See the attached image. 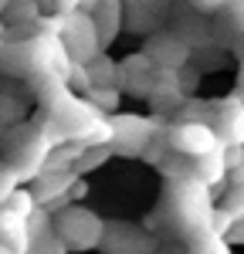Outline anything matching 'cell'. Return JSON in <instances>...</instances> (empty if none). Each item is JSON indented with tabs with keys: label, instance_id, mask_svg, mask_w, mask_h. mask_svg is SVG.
<instances>
[{
	"label": "cell",
	"instance_id": "14",
	"mask_svg": "<svg viewBox=\"0 0 244 254\" xmlns=\"http://www.w3.org/2000/svg\"><path fill=\"white\" fill-rule=\"evenodd\" d=\"M41 14H44V10H41L38 0H10L7 10H3L7 24H38Z\"/></svg>",
	"mask_w": 244,
	"mask_h": 254
},
{
	"label": "cell",
	"instance_id": "6",
	"mask_svg": "<svg viewBox=\"0 0 244 254\" xmlns=\"http://www.w3.org/2000/svg\"><path fill=\"white\" fill-rule=\"evenodd\" d=\"M102 251L105 254H156V237L142 231L136 224H105V237H102Z\"/></svg>",
	"mask_w": 244,
	"mask_h": 254
},
{
	"label": "cell",
	"instance_id": "10",
	"mask_svg": "<svg viewBox=\"0 0 244 254\" xmlns=\"http://www.w3.org/2000/svg\"><path fill=\"white\" fill-rule=\"evenodd\" d=\"M92 20H95V31H99L102 51H105L125 27V0H99V7L92 10Z\"/></svg>",
	"mask_w": 244,
	"mask_h": 254
},
{
	"label": "cell",
	"instance_id": "23",
	"mask_svg": "<svg viewBox=\"0 0 244 254\" xmlns=\"http://www.w3.org/2000/svg\"><path fill=\"white\" fill-rule=\"evenodd\" d=\"M81 10V0H55V14H71Z\"/></svg>",
	"mask_w": 244,
	"mask_h": 254
},
{
	"label": "cell",
	"instance_id": "17",
	"mask_svg": "<svg viewBox=\"0 0 244 254\" xmlns=\"http://www.w3.org/2000/svg\"><path fill=\"white\" fill-rule=\"evenodd\" d=\"M85 98H88L95 109H102L105 116H112V112L119 109L122 92H119V88H88V92H85Z\"/></svg>",
	"mask_w": 244,
	"mask_h": 254
},
{
	"label": "cell",
	"instance_id": "28",
	"mask_svg": "<svg viewBox=\"0 0 244 254\" xmlns=\"http://www.w3.org/2000/svg\"><path fill=\"white\" fill-rule=\"evenodd\" d=\"M7 3H10V0H0V14H3V10H7Z\"/></svg>",
	"mask_w": 244,
	"mask_h": 254
},
{
	"label": "cell",
	"instance_id": "12",
	"mask_svg": "<svg viewBox=\"0 0 244 254\" xmlns=\"http://www.w3.org/2000/svg\"><path fill=\"white\" fill-rule=\"evenodd\" d=\"M88 75H92V88H119V61L105 58V55H95L88 61Z\"/></svg>",
	"mask_w": 244,
	"mask_h": 254
},
{
	"label": "cell",
	"instance_id": "8",
	"mask_svg": "<svg viewBox=\"0 0 244 254\" xmlns=\"http://www.w3.org/2000/svg\"><path fill=\"white\" fill-rule=\"evenodd\" d=\"M119 88H125L129 95H139V98H149V92L156 88V64L153 58L139 51V55H129V58L119 61Z\"/></svg>",
	"mask_w": 244,
	"mask_h": 254
},
{
	"label": "cell",
	"instance_id": "4",
	"mask_svg": "<svg viewBox=\"0 0 244 254\" xmlns=\"http://www.w3.org/2000/svg\"><path fill=\"white\" fill-rule=\"evenodd\" d=\"M166 136H170V149H177L190 159H200L207 153H214L217 146H224L221 132L210 122H193V119H180L177 126L166 129Z\"/></svg>",
	"mask_w": 244,
	"mask_h": 254
},
{
	"label": "cell",
	"instance_id": "25",
	"mask_svg": "<svg viewBox=\"0 0 244 254\" xmlns=\"http://www.w3.org/2000/svg\"><path fill=\"white\" fill-rule=\"evenodd\" d=\"M238 95H244V51H241V75H238Z\"/></svg>",
	"mask_w": 244,
	"mask_h": 254
},
{
	"label": "cell",
	"instance_id": "18",
	"mask_svg": "<svg viewBox=\"0 0 244 254\" xmlns=\"http://www.w3.org/2000/svg\"><path fill=\"white\" fill-rule=\"evenodd\" d=\"M27 254H68V248H64V241H61V237L55 234V227H51V231H44V234H38L31 241Z\"/></svg>",
	"mask_w": 244,
	"mask_h": 254
},
{
	"label": "cell",
	"instance_id": "5",
	"mask_svg": "<svg viewBox=\"0 0 244 254\" xmlns=\"http://www.w3.org/2000/svg\"><path fill=\"white\" fill-rule=\"evenodd\" d=\"M61 41H64L71 61H85V64H88L95 55H102L99 31H95V20H92L88 10H71V14H64Z\"/></svg>",
	"mask_w": 244,
	"mask_h": 254
},
{
	"label": "cell",
	"instance_id": "3",
	"mask_svg": "<svg viewBox=\"0 0 244 254\" xmlns=\"http://www.w3.org/2000/svg\"><path fill=\"white\" fill-rule=\"evenodd\" d=\"M112 153L125 159H142L146 146L153 142V136L166 129L160 119L153 116H132V112H112Z\"/></svg>",
	"mask_w": 244,
	"mask_h": 254
},
{
	"label": "cell",
	"instance_id": "20",
	"mask_svg": "<svg viewBox=\"0 0 244 254\" xmlns=\"http://www.w3.org/2000/svg\"><path fill=\"white\" fill-rule=\"evenodd\" d=\"M224 24L231 27V31H238V34H244V0H227L221 10Z\"/></svg>",
	"mask_w": 244,
	"mask_h": 254
},
{
	"label": "cell",
	"instance_id": "26",
	"mask_svg": "<svg viewBox=\"0 0 244 254\" xmlns=\"http://www.w3.org/2000/svg\"><path fill=\"white\" fill-rule=\"evenodd\" d=\"M95 7H99V0H81V10H88V14H92Z\"/></svg>",
	"mask_w": 244,
	"mask_h": 254
},
{
	"label": "cell",
	"instance_id": "27",
	"mask_svg": "<svg viewBox=\"0 0 244 254\" xmlns=\"http://www.w3.org/2000/svg\"><path fill=\"white\" fill-rule=\"evenodd\" d=\"M3 41H7V24L0 20V44H3Z\"/></svg>",
	"mask_w": 244,
	"mask_h": 254
},
{
	"label": "cell",
	"instance_id": "1",
	"mask_svg": "<svg viewBox=\"0 0 244 254\" xmlns=\"http://www.w3.org/2000/svg\"><path fill=\"white\" fill-rule=\"evenodd\" d=\"M166 207L177 220L186 237H197L203 231L214 227V190L197 180V176H183V180H173L170 190H166Z\"/></svg>",
	"mask_w": 244,
	"mask_h": 254
},
{
	"label": "cell",
	"instance_id": "24",
	"mask_svg": "<svg viewBox=\"0 0 244 254\" xmlns=\"http://www.w3.org/2000/svg\"><path fill=\"white\" fill-rule=\"evenodd\" d=\"M227 180H231V183H244V163H241V166H234V170L227 173Z\"/></svg>",
	"mask_w": 244,
	"mask_h": 254
},
{
	"label": "cell",
	"instance_id": "19",
	"mask_svg": "<svg viewBox=\"0 0 244 254\" xmlns=\"http://www.w3.org/2000/svg\"><path fill=\"white\" fill-rule=\"evenodd\" d=\"M221 207L227 214H234V220H244V183H231L227 196L221 200Z\"/></svg>",
	"mask_w": 244,
	"mask_h": 254
},
{
	"label": "cell",
	"instance_id": "16",
	"mask_svg": "<svg viewBox=\"0 0 244 254\" xmlns=\"http://www.w3.org/2000/svg\"><path fill=\"white\" fill-rule=\"evenodd\" d=\"M109 156H112V146H85L81 156H78V163H75V173L78 176L92 173V170H99Z\"/></svg>",
	"mask_w": 244,
	"mask_h": 254
},
{
	"label": "cell",
	"instance_id": "21",
	"mask_svg": "<svg viewBox=\"0 0 244 254\" xmlns=\"http://www.w3.org/2000/svg\"><path fill=\"white\" fill-rule=\"evenodd\" d=\"M17 183H20L17 170H14V166H10V163L3 159V163H0V207L7 203V196L14 193V187H17Z\"/></svg>",
	"mask_w": 244,
	"mask_h": 254
},
{
	"label": "cell",
	"instance_id": "2",
	"mask_svg": "<svg viewBox=\"0 0 244 254\" xmlns=\"http://www.w3.org/2000/svg\"><path fill=\"white\" fill-rule=\"evenodd\" d=\"M55 234L64 241L68 251H95L102 248V237H105V220L92 214L88 207L68 203L55 214Z\"/></svg>",
	"mask_w": 244,
	"mask_h": 254
},
{
	"label": "cell",
	"instance_id": "11",
	"mask_svg": "<svg viewBox=\"0 0 244 254\" xmlns=\"http://www.w3.org/2000/svg\"><path fill=\"white\" fill-rule=\"evenodd\" d=\"M227 173H231V166H227V159H224V146H217L214 153H207V156H200V159H193V176L203 180L210 190L221 187L224 180H227Z\"/></svg>",
	"mask_w": 244,
	"mask_h": 254
},
{
	"label": "cell",
	"instance_id": "7",
	"mask_svg": "<svg viewBox=\"0 0 244 254\" xmlns=\"http://www.w3.org/2000/svg\"><path fill=\"white\" fill-rule=\"evenodd\" d=\"M146 55L153 58L156 68H170L180 71L183 64H190V44L177 34V31H156L146 41Z\"/></svg>",
	"mask_w": 244,
	"mask_h": 254
},
{
	"label": "cell",
	"instance_id": "13",
	"mask_svg": "<svg viewBox=\"0 0 244 254\" xmlns=\"http://www.w3.org/2000/svg\"><path fill=\"white\" fill-rule=\"evenodd\" d=\"M190 244H193V251L190 254H231V241L224 234H217L214 227L210 231H203V234H197V237H190Z\"/></svg>",
	"mask_w": 244,
	"mask_h": 254
},
{
	"label": "cell",
	"instance_id": "9",
	"mask_svg": "<svg viewBox=\"0 0 244 254\" xmlns=\"http://www.w3.org/2000/svg\"><path fill=\"white\" fill-rule=\"evenodd\" d=\"M214 129L221 132L224 142H238L244 146V95H234L217 102V119H214Z\"/></svg>",
	"mask_w": 244,
	"mask_h": 254
},
{
	"label": "cell",
	"instance_id": "22",
	"mask_svg": "<svg viewBox=\"0 0 244 254\" xmlns=\"http://www.w3.org/2000/svg\"><path fill=\"white\" fill-rule=\"evenodd\" d=\"M186 3H190L197 14H221L227 0H186Z\"/></svg>",
	"mask_w": 244,
	"mask_h": 254
},
{
	"label": "cell",
	"instance_id": "15",
	"mask_svg": "<svg viewBox=\"0 0 244 254\" xmlns=\"http://www.w3.org/2000/svg\"><path fill=\"white\" fill-rule=\"evenodd\" d=\"M3 207H10V210L20 214V217H31L41 203H38V196H34V190H27L24 183H17V187H14V193L7 196V203H3Z\"/></svg>",
	"mask_w": 244,
	"mask_h": 254
}]
</instances>
